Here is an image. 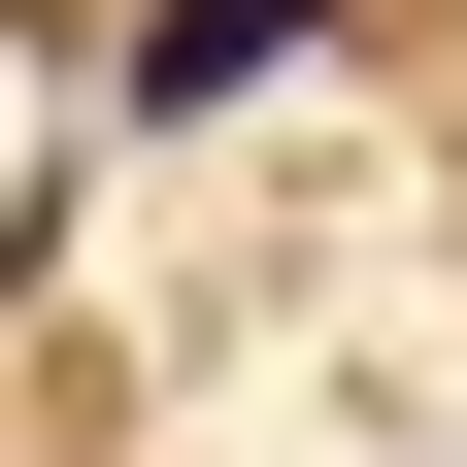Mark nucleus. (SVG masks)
<instances>
[{"mask_svg":"<svg viewBox=\"0 0 467 467\" xmlns=\"http://www.w3.org/2000/svg\"><path fill=\"white\" fill-rule=\"evenodd\" d=\"M267 67H334V0H167L134 34V100H267Z\"/></svg>","mask_w":467,"mask_h":467,"instance_id":"1","label":"nucleus"}]
</instances>
